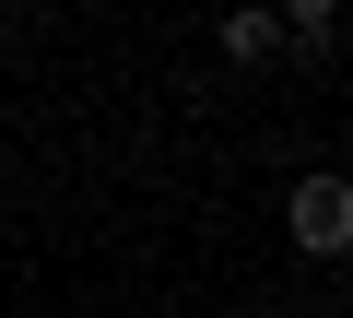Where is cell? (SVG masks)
Instances as JSON below:
<instances>
[{"instance_id": "obj_3", "label": "cell", "mask_w": 353, "mask_h": 318, "mask_svg": "<svg viewBox=\"0 0 353 318\" xmlns=\"http://www.w3.org/2000/svg\"><path fill=\"white\" fill-rule=\"evenodd\" d=\"M271 12H283V36H330V12H341V0H271Z\"/></svg>"}, {"instance_id": "obj_4", "label": "cell", "mask_w": 353, "mask_h": 318, "mask_svg": "<svg viewBox=\"0 0 353 318\" xmlns=\"http://www.w3.org/2000/svg\"><path fill=\"white\" fill-rule=\"evenodd\" d=\"M0 48H12V0H0Z\"/></svg>"}, {"instance_id": "obj_2", "label": "cell", "mask_w": 353, "mask_h": 318, "mask_svg": "<svg viewBox=\"0 0 353 318\" xmlns=\"http://www.w3.org/2000/svg\"><path fill=\"white\" fill-rule=\"evenodd\" d=\"M224 59L236 71H271L283 59V12H271V0H224Z\"/></svg>"}, {"instance_id": "obj_1", "label": "cell", "mask_w": 353, "mask_h": 318, "mask_svg": "<svg viewBox=\"0 0 353 318\" xmlns=\"http://www.w3.org/2000/svg\"><path fill=\"white\" fill-rule=\"evenodd\" d=\"M283 224H294V248H306V259H341V248H353V189H341V177L318 166V177H294Z\"/></svg>"}]
</instances>
